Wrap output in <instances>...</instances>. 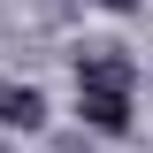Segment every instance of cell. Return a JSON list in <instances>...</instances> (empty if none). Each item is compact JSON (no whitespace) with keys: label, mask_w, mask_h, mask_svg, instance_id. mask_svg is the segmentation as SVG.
Listing matches in <instances>:
<instances>
[{"label":"cell","mask_w":153,"mask_h":153,"mask_svg":"<svg viewBox=\"0 0 153 153\" xmlns=\"http://www.w3.org/2000/svg\"><path fill=\"white\" fill-rule=\"evenodd\" d=\"M130 92H138V69L130 61H84L76 69V115L92 123V130H107V138H123L130 130Z\"/></svg>","instance_id":"1"},{"label":"cell","mask_w":153,"mask_h":153,"mask_svg":"<svg viewBox=\"0 0 153 153\" xmlns=\"http://www.w3.org/2000/svg\"><path fill=\"white\" fill-rule=\"evenodd\" d=\"M0 123H8V130H38V123H46V100H38L31 84H0Z\"/></svg>","instance_id":"2"},{"label":"cell","mask_w":153,"mask_h":153,"mask_svg":"<svg viewBox=\"0 0 153 153\" xmlns=\"http://www.w3.org/2000/svg\"><path fill=\"white\" fill-rule=\"evenodd\" d=\"M100 8H130V0H100Z\"/></svg>","instance_id":"3"}]
</instances>
